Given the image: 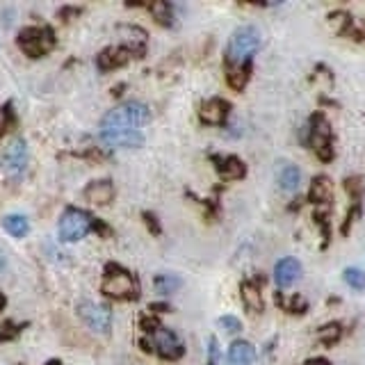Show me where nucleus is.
Masks as SVG:
<instances>
[{"mask_svg":"<svg viewBox=\"0 0 365 365\" xmlns=\"http://www.w3.org/2000/svg\"><path fill=\"white\" fill-rule=\"evenodd\" d=\"M151 121V110L139 103V101H128L117 105L110 110L101 121L103 130H139Z\"/></svg>","mask_w":365,"mask_h":365,"instance_id":"1","label":"nucleus"},{"mask_svg":"<svg viewBox=\"0 0 365 365\" xmlns=\"http://www.w3.org/2000/svg\"><path fill=\"white\" fill-rule=\"evenodd\" d=\"M144 327H148L144 338L146 350H151L153 354L160 356V359H167V361L180 359L185 347H182V340L178 338L176 331L162 327L160 322H144Z\"/></svg>","mask_w":365,"mask_h":365,"instance_id":"2","label":"nucleus"},{"mask_svg":"<svg viewBox=\"0 0 365 365\" xmlns=\"http://www.w3.org/2000/svg\"><path fill=\"white\" fill-rule=\"evenodd\" d=\"M261 48V30L254 26H242L233 32L226 48L228 66H247L251 55Z\"/></svg>","mask_w":365,"mask_h":365,"instance_id":"3","label":"nucleus"},{"mask_svg":"<svg viewBox=\"0 0 365 365\" xmlns=\"http://www.w3.org/2000/svg\"><path fill=\"white\" fill-rule=\"evenodd\" d=\"M103 293L112 300H137V279L126 267L110 263L103 277Z\"/></svg>","mask_w":365,"mask_h":365,"instance_id":"4","label":"nucleus"},{"mask_svg":"<svg viewBox=\"0 0 365 365\" xmlns=\"http://www.w3.org/2000/svg\"><path fill=\"white\" fill-rule=\"evenodd\" d=\"M96 226V219L91 217L89 212L80 210V208H66L57 224V231H60V238L64 242H78L82 240L91 228Z\"/></svg>","mask_w":365,"mask_h":365,"instance_id":"5","label":"nucleus"},{"mask_svg":"<svg viewBox=\"0 0 365 365\" xmlns=\"http://www.w3.org/2000/svg\"><path fill=\"white\" fill-rule=\"evenodd\" d=\"M19 48L30 57H44L55 48V32L48 26H32L19 32Z\"/></svg>","mask_w":365,"mask_h":365,"instance_id":"6","label":"nucleus"},{"mask_svg":"<svg viewBox=\"0 0 365 365\" xmlns=\"http://www.w3.org/2000/svg\"><path fill=\"white\" fill-rule=\"evenodd\" d=\"M309 126H311L309 128L311 148L322 162H329L331 157H334V146H331V128H329L327 119L322 117V114H315Z\"/></svg>","mask_w":365,"mask_h":365,"instance_id":"7","label":"nucleus"},{"mask_svg":"<svg viewBox=\"0 0 365 365\" xmlns=\"http://www.w3.org/2000/svg\"><path fill=\"white\" fill-rule=\"evenodd\" d=\"M78 315L85 325L94 331V334H110L112 329V313L107 306L96 304V302H80L78 304Z\"/></svg>","mask_w":365,"mask_h":365,"instance_id":"8","label":"nucleus"},{"mask_svg":"<svg viewBox=\"0 0 365 365\" xmlns=\"http://www.w3.org/2000/svg\"><path fill=\"white\" fill-rule=\"evenodd\" d=\"M26 167H28V146L21 137H16L3 153V169L10 176H21Z\"/></svg>","mask_w":365,"mask_h":365,"instance_id":"9","label":"nucleus"},{"mask_svg":"<svg viewBox=\"0 0 365 365\" xmlns=\"http://www.w3.org/2000/svg\"><path fill=\"white\" fill-rule=\"evenodd\" d=\"M101 142L110 148H137L144 144L139 130H101Z\"/></svg>","mask_w":365,"mask_h":365,"instance_id":"10","label":"nucleus"},{"mask_svg":"<svg viewBox=\"0 0 365 365\" xmlns=\"http://www.w3.org/2000/svg\"><path fill=\"white\" fill-rule=\"evenodd\" d=\"M302 279V263L297 258H281L274 267V281L279 288H290Z\"/></svg>","mask_w":365,"mask_h":365,"instance_id":"11","label":"nucleus"},{"mask_svg":"<svg viewBox=\"0 0 365 365\" xmlns=\"http://www.w3.org/2000/svg\"><path fill=\"white\" fill-rule=\"evenodd\" d=\"M228 112H231V105L224 101V98H210V101H205L201 105V110H199V119L208 123V126H222V123L226 121Z\"/></svg>","mask_w":365,"mask_h":365,"instance_id":"12","label":"nucleus"},{"mask_svg":"<svg viewBox=\"0 0 365 365\" xmlns=\"http://www.w3.org/2000/svg\"><path fill=\"white\" fill-rule=\"evenodd\" d=\"M132 53H135L132 48H121V46L105 48V51L98 53V69H103V71L119 69V66H123L130 60Z\"/></svg>","mask_w":365,"mask_h":365,"instance_id":"13","label":"nucleus"},{"mask_svg":"<svg viewBox=\"0 0 365 365\" xmlns=\"http://www.w3.org/2000/svg\"><path fill=\"white\" fill-rule=\"evenodd\" d=\"M212 160H215V167H217V171H219V176L226 178V180L242 178L247 173L244 162L235 155H215Z\"/></svg>","mask_w":365,"mask_h":365,"instance_id":"14","label":"nucleus"},{"mask_svg":"<svg viewBox=\"0 0 365 365\" xmlns=\"http://www.w3.org/2000/svg\"><path fill=\"white\" fill-rule=\"evenodd\" d=\"M226 359H228V365H254L256 350L251 343H247V340H235V343L228 347Z\"/></svg>","mask_w":365,"mask_h":365,"instance_id":"15","label":"nucleus"},{"mask_svg":"<svg viewBox=\"0 0 365 365\" xmlns=\"http://www.w3.org/2000/svg\"><path fill=\"white\" fill-rule=\"evenodd\" d=\"M85 196H87L89 203L105 205V203H110L112 199H114V185H112L110 180H94L85 189Z\"/></svg>","mask_w":365,"mask_h":365,"instance_id":"16","label":"nucleus"},{"mask_svg":"<svg viewBox=\"0 0 365 365\" xmlns=\"http://www.w3.org/2000/svg\"><path fill=\"white\" fill-rule=\"evenodd\" d=\"M302 182V171L295 167V164H286L284 169L279 171V187L284 192H295Z\"/></svg>","mask_w":365,"mask_h":365,"instance_id":"17","label":"nucleus"},{"mask_svg":"<svg viewBox=\"0 0 365 365\" xmlns=\"http://www.w3.org/2000/svg\"><path fill=\"white\" fill-rule=\"evenodd\" d=\"M309 199L315 203H327L331 199V180L327 176H318L311 182Z\"/></svg>","mask_w":365,"mask_h":365,"instance_id":"18","label":"nucleus"},{"mask_svg":"<svg viewBox=\"0 0 365 365\" xmlns=\"http://www.w3.org/2000/svg\"><path fill=\"white\" fill-rule=\"evenodd\" d=\"M3 226L12 238H23L30 231V224L23 215H7V217L3 219Z\"/></svg>","mask_w":365,"mask_h":365,"instance_id":"19","label":"nucleus"},{"mask_svg":"<svg viewBox=\"0 0 365 365\" xmlns=\"http://www.w3.org/2000/svg\"><path fill=\"white\" fill-rule=\"evenodd\" d=\"M242 302L249 311L261 313L263 311V295L256 284H242Z\"/></svg>","mask_w":365,"mask_h":365,"instance_id":"20","label":"nucleus"},{"mask_svg":"<svg viewBox=\"0 0 365 365\" xmlns=\"http://www.w3.org/2000/svg\"><path fill=\"white\" fill-rule=\"evenodd\" d=\"M182 281L176 277V274H157V277L153 279V286L160 295H171L176 293V290L180 288Z\"/></svg>","mask_w":365,"mask_h":365,"instance_id":"21","label":"nucleus"},{"mask_svg":"<svg viewBox=\"0 0 365 365\" xmlns=\"http://www.w3.org/2000/svg\"><path fill=\"white\" fill-rule=\"evenodd\" d=\"M251 64H247V66H228V85L233 87V89H244V85H247V80H249V76H251Z\"/></svg>","mask_w":365,"mask_h":365,"instance_id":"22","label":"nucleus"},{"mask_svg":"<svg viewBox=\"0 0 365 365\" xmlns=\"http://www.w3.org/2000/svg\"><path fill=\"white\" fill-rule=\"evenodd\" d=\"M148 10H151V14L155 16L157 23H162V26H171V5L167 3H153L148 5Z\"/></svg>","mask_w":365,"mask_h":365,"instance_id":"23","label":"nucleus"},{"mask_svg":"<svg viewBox=\"0 0 365 365\" xmlns=\"http://www.w3.org/2000/svg\"><path fill=\"white\" fill-rule=\"evenodd\" d=\"M343 279L347 286H352L354 290H363L365 288V272L356 270V267H347L343 272Z\"/></svg>","mask_w":365,"mask_h":365,"instance_id":"24","label":"nucleus"},{"mask_svg":"<svg viewBox=\"0 0 365 365\" xmlns=\"http://www.w3.org/2000/svg\"><path fill=\"white\" fill-rule=\"evenodd\" d=\"M279 304L284 306L288 313H304L306 311V302L300 300V297H279Z\"/></svg>","mask_w":365,"mask_h":365,"instance_id":"25","label":"nucleus"},{"mask_svg":"<svg viewBox=\"0 0 365 365\" xmlns=\"http://www.w3.org/2000/svg\"><path fill=\"white\" fill-rule=\"evenodd\" d=\"M340 334H343L340 325H329V327L320 329V338H322V343H325V345H334L336 340L340 338Z\"/></svg>","mask_w":365,"mask_h":365,"instance_id":"26","label":"nucleus"},{"mask_svg":"<svg viewBox=\"0 0 365 365\" xmlns=\"http://www.w3.org/2000/svg\"><path fill=\"white\" fill-rule=\"evenodd\" d=\"M219 327L226 331V334H240V331H242V322L233 318V315H224V318H219Z\"/></svg>","mask_w":365,"mask_h":365,"instance_id":"27","label":"nucleus"},{"mask_svg":"<svg viewBox=\"0 0 365 365\" xmlns=\"http://www.w3.org/2000/svg\"><path fill=\"white\" fill-rule=\"evenodd\" d=\"M19 325H14V322H5L3 327H0V343L3 340H10V338H14L16 334H19Z\"/></svg>","mask_w":365,"mask_h":365,"instance_id":"28","label":"nucleus"},{"mask_svg":"<svg viewBox=\"0 0 365 365\" xmlns=\"http://www.w3.org/2000/svg\"><path fill=\"white\" fill-rule=\"evenodd\" d=\"M208 365H219V347H217V338L208 340Z\"/></svg>","mask_w":365,"mask_h":365,"instance_id":"29","label":"nucleus"},{"mask_svg":"<svg viewBox=\"0 0 365 365\" xmlns=\"http://www.w3.org/2000/svg\"><path fill=\"white\" fill-rule=\"evenodd\" d=\"M304 365H331V363L325 361V359H311V361H306Z\"/></svg>","mask_w":365,"mask_h":365,"instance_id":"30","label":"nucleus"},{"mask_svg":"<svg viewBox=\"0 0 365 365\" xmlns=\"http://www.w3.org/2000/svg\"><path fill=\"white\" fill-rule=\"evenodd\" d=\"M3 306H5V295L0 293V311H3Z\"/></svg>","mask_w":365,"mask_h":365,"instance_id":"31","label":"nucleus"},{"mask_svg":"<svg viewBox=\"0 0 365 365\" xmlns=\"http://www.w3.org/2000/svg\"><path fill=\"white\" fill-rule=\"evenodd\" d=\"M46 365H62V363H60V361H48Z\"/></svg>","mask_w":365,"mask_h":365,"instance_id":"32","label":"nucleus"}]
</instances>
